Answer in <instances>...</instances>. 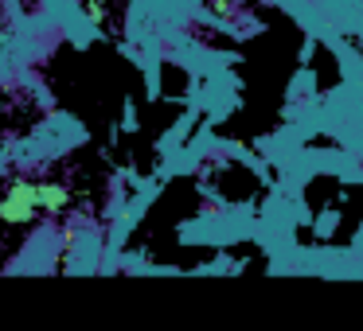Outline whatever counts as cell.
I'll return each mask as SVG.
<instances>
[{
    "mask_svg": "<svg viewBox=\"0 0 363 331\" xmlns=\"http://www.w3.org/2000/svg\"><path fill=\"white\" fill-rule=\"evenodd\" d=\"M40 214V183L35 180H16L9 187V195L0 199V219L4 222H32Z\"/></svg>",
    "mask_w": 363,
    "mask_h": 331,
    "instance_id": "1",
    "label": "cell"
},
{
    "mask_svg": "<svg viewBox=\"0 0 363 331\" xmlns=\"http://www.w3.org/2000/svg\"><path fill=\"white\" fill-rule=\"evenodd\" d=\"M59 207H67V187L43 180L40 183V211H59Z\"/></svg>",
    "mask_w": 363,
    "mask_h": 331,
    "instance_id": "2",
    "label": "cell"
}]
</instances>
